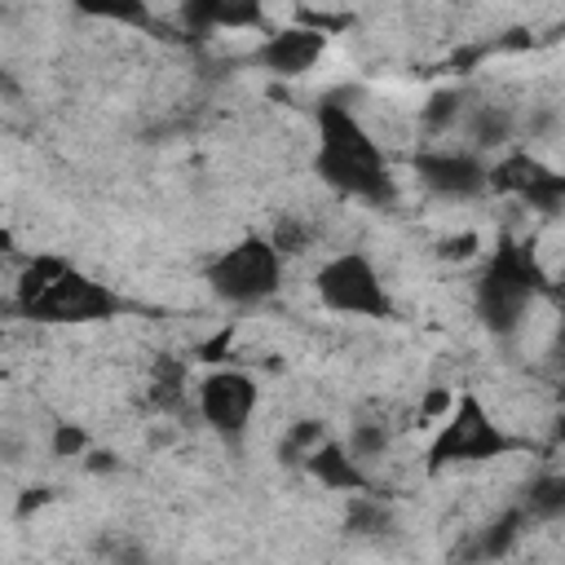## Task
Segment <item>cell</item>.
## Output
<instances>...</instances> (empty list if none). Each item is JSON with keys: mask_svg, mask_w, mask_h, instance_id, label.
Here are the masks:
<instances>
[{"mask_svg": "<svg viewBox=\"0 0 565 565\" xmlns=\"http://www.w3.org/2000/svg\"><path fill=\"white\" fill-rule=\"evenodd\" d=\"M415 177L424 190L441 199H477L486 194V163L472 150H419L415 154Z\"/></svg>", "mask_w": 565, "mask_h": 565, "instance_id": "cell-9", "label": "cell"}, {"mask_svg": "<svg viewBox=\"0 0 565 565\" xmlns=\"http://www.w3.org/2000/svg\"><path fill=\"white\" fill-rule=\"evenodd\" d=\"M322 441H331V428H327L322 419H296V424L282 433V441H278V459L305 468V459H309Z\"/></svg>", "mask_w": 565, "mask_h": 565, "instance_id": "cell-18", "label": "cell"}, {"mask_svg": "<svg viewBox=\"0 0 565 565\" xmlns=\"http://www.w3.org/2000/svg\"><path fill=\"white\" fill-rule=\"evenodd\" d=\"M552 291L539 256L530 243L516 238H499L494 256L486 260L481 278H477V313L494 335H512L521 327V318L530 313L534 296Z\"/></svg>", "mask_w": 565, "mask_h": 565, "instance_id": "cell-3", "label": "cell"}, {"mask_svg": "<svg viewBox=\"0 0 565 565\" xmlns=\"http://www.w3.org/2000/svg\"><path fill=\"white\" fill-rule=\"evenodd\" d=\"M84 13L93 18H124V22H146L141 4H84Z\"/></svg>", "mask_w": 565, "mask_h": 565, "instance_id": "cell-25", "label": "cell"}, {"mask_svg": "<svg viewBox=\"0 0 565 565\" xmlns=\"http://www.w3.org/2000/svg\"><path fill=\"white\" fill-rule=\"evenodd\" d=\"M49 503V490H22V503H18V516H26L31 508H44Z\"/></svg>", "mask_w": 565, "mask_h": 565, "instance_id": "cell-26", "label": "cell"}, {"mask_svg": "<svg viewBox=\"0 0 565 565\" xmlns=\"http://www.w3.org/2000/svg\"><path fill=\"white\" fill-rule=\"evenodd\" d=\"M463 93L459 88H441V93H433L428 97V106H424V124L428 128H446V124H455V119H463Z\"/></svg>", "mask_w": 565, "mask_h": 565, "instance_id": "cell-21", "label": "cell"}, {"mask_svg": "<svg viewBox=\"0 0 565 565\" xmlns=\"http://www.w3.org/2000/svg\"><path fill=\"white\" fill-rule=\"evenodd\" d=\"M22 441H13V437H0V455H4V463H22Z\"/></svg>", "mask_w": 565, "mask_h": 565, "instance_id": "cell-27", "label": "cell"}, {"mask_svg": "<svg viewBox=\"0 0 565 565\" xmlns=\"http://www.w3.org/2000/svg\"><path fill=\"white\" fill-rule=\"evenodd\" d=\"M384 446H388V428H380V424H353V433L344 441V450L353 455V463H366V459L384 455Z\"/></svg>", "mask_w": 565, "mask_h": 565, "instance_id": "cell-20", "label": "cell"}, {"mask_svg": "<svg viewBox=\"0 0 565 565\" xmlns=\"http://www.w3.org/2000/svg\"><path fill=\"white\" fill-rule=\"evenodd\" d=\"M477 247H481V238H477L472 230L441 238V256H446V260H468V256H477Z\"/></svg>", "mask_w": 565, "mask_h": 565, "instance_id": "cell-24", "label": "cell"}, {"mask_svg": "<svg viewBox=\"0 0 565 565\" xmlns=\"http://www.w3.org/2000/svg\"><path fill=\"white\" fill-rule=\"evenodd\" d=\"M4 252H13V234L0 225V256H4Z\"/></svg>", "mask_w": 565, "mask_h": 565, "instance_id": "cell-29", "label": "cell"}, {"mask_svg": "<svg viewBox=\"0 0 565 565\" xmlns=\"http://www.w3.org/2000/svg\"><path fill=\"white\" fill-rule=\"evenodd\" d=\"M194 393H199L203 424L225 441H238L247 433L256 402H260V388L247 371H212V375H203V384Z\"/></svg>", "mask_w": 565, "mask_h": 565, "instance_id": "cell-8", "label": "cell"}, {"mask_svg": "<svg viewBox=\"0 0 565 565\" xmlns=\"http://www.w3.org/2000/svg\"><path fill=\"white\" fill-rule=\"evenodd\" d=\"M463 128H468L472 154L477 150H499L516 137V115H512V106L481 102V106H463Z\"/></svg>", "mask_w": 565, "mask_h": 565, "instance_id": "cell-13", "label": "cell"}, {"mask_svg": "<svg viewBox=\"0 0 565 565\" xmlns=\"http://www.w3.org/2000/svg\"><path fill=\"white\" fill-rule=\"evenodd\" d=\"M260 4L252 0H194L181 4V22L194 35H212V31H234V26H260Z\"/></svg>", "mask_w": 565, "mask_h": 565, "instance_id": "cell-12", "label": "cell"}, {"mask_svg": "<svg viewBox=\"0 0 565 565\" xmlns=\"http://www.w3.org/2000/svg\"><path fill=\"white\" fill-rule=\"evenodd\" d=\"M313 124H318V150H313V172L349 194V199H362V203H388L393 199V177H388V163H384V150L380 141L366 132V124L335 97L318 102L313 110Z\"/></svg>", "mask_w": 565, "mask_h": 565, "instance_id": "cell-1", "label": "cell"}, {"mask_svg": "<svg viewBox=\"0 0 565 565\" xmlns=\"http://www.w3.org/2000/svg\"><path fill=\"white\" fill-rule=\"evenodd\" d=\"M521 450V441L486 411V402L477 393H459L437 428V437L428 441V472H441V468H455V463H481V459H503Z\"/></svg>", "mask_w": 565, "mask_h": 565, "instance_id": "cell-4", "label": "cell"}, {"mask_svg": "<svg viewBox=\"0 0 565 565\" xmlns=\"http://www.w3.org/2000/svg\"><path fill=\"white\" fill-rule=\"evenodd\" d=\"M18 313L31 322H106L119 318L128 305L97 282L93 274L75 269L62 256H35L18 274Z\"/></svg>", "mask_w": 565, "mask_h": 565, "instance_id": "cell-2", "label": "cell"}, {"mask_svg": "<svg viewBox=\"0 0 565 565\" xmlns=\"http://www.w3.org/2000/svg\"><path fill=\"white\" fill-rule=\"evenodd\" d=\"M0 88H13V79H9V71L0 66Z\"/></svg>", "mask_w": 565, "mask_h": 565, "instance_id": "cell-30", "label": "cell"}, {"mask_svg": "<svg viewBox=\"0 0 565 565\" xmlns=\"http://www.w3.org/2000/svg\"><path fill=\"white\" fill-rule=\"evenodd\" d=\"M486 190L512 194V199L530 203L534 212H556L565 203V177L530 150H508L503 159L486 163Z\"/></svg>", "mask_w": 565, "mask_h": 565, "instance_id": "cell-7", "label": "cell"}, {"mask_svg": "<svg viewBox=\"0 0 565 565\" xmlns=\"http://www.w3.org/2000/svg\"><path fill=\"white\" fill-rule=\"evenodd\" d=\"M265 238H269V247H274L278 256H296V252H305V247H309V225H300L296 216H287V212H282Z\"/></svg>", "mask_w": 565, "mask_h": 565, "instance_id": "cell-19", "label": "cell"}, {"mask_svg": "<svg viewBox=\"0 0 565 565\" xmlns=\"http://www.w3.org/2000/svg\"><path fill=\"white\" fill-rule=\"evenodd\" d=\"M305 472L327 486V490H344V494H371V477L362 472V463H353V455L344 450V441H322L309 459H305Z\"/></svg>", "mask_w": 565, "mask_h": 565, "instance_id": "cell-11", "label": "cell"}, {"mask_svg": "<svg viewBox=\"0 0 565 565\" xmlns=\"http://www.w3.org/2000/svg\"><path fill=\"white\" fill-rule=\"evenodd\" d=\"M207 282L230 305H260L282 282V256L269 247L265 234H247L207 265Z\"/></svg>", "mask_w": 565, "mask_h": 565, "instance_id": "cell-5", "label": "cell"}, {"mask_svg": "<svg viewBox=\"0 0 565 565\" xmlns=\"http://www.w3.org/2000/svg\"><path fill=\"white\" fill-rule=\"evenodd\" d=\"M344 530L358 534V539H384V534L393 530V512H388V503H380L375 494H349Z\"/></svg>", "mask_w": 565, "mask_h": 565, "instance_id": "cell-15", "label": "cell"}, {"mask_svg": "<svg viewBox=\"0 0 565 565\" xmlns=\"http://www.w3.org/2000/svg\"><path fill=\"white\" fill-rule=\"evenodd\" d=\"M102 556H106V565H150V552L137 539H124V534L102 539Z\"/></svg>", "mask_w": 565, "mask_h": 565, "instance_id": "cell-22", "label": "cell"}, {"mask_svg": "<svg viewBox=\"0 0 565 565\" xmlns=\"http://www.w3.org/2000/svg\"><path fill=\"white\" fill-rule=\"evenodd\" d=\"M521 512H525V521H556L565 512V477L543 472L539 481H530Z\"/></svg>", "mask_w": 565, "mask_h": 565, "instance_id": "cell-17", "label": "cell"}, {"mask_svg": "<svg viewBox=\"0 0 565 565\" xmlns=\"http://www.w3.org/2000/svg\"><path fill=\"white\" fill-rule=\"evenodd\" d=\"M185 397V366L172 358V353H159L154 358V371H150V388H146V402L154 411H177Z\"/></svg>", "mask_w": 565, "mask_h": 565, "instance_id": "cell-14", "label": "cell"}, {"mask_svg": "<svg viewBox=\"0 0 565 565\" xmlns=\"http://www.w3.org/2000/svg\"><path fill=\"white\" fill-rule=\"evenodd\" d=\"M88 450V433L79 428V424H57L53 428V455L57 459H75V455H84Z\"/></svg>", "mask_w": 565, "mask_h": 565, "instance_id": "cell-23", "label": "cell"}, {"mask_svg": "<svg viewBox=\"0 0 565 565\" xmlns=\"http://www.w3.org/2000/svg\"><path fill=\"white\" fill-rule=\"evenodd\" d=\"M88 468H93V472H102V468L110 472V468H115V455H110V450H93V455H88Z\"/></svg>", "mask_w": 565, "mask_h": 565, "instance_id": "cell-28", "label": "cell"}, {"mask_svg": "<svg viewBox=\"0 0 565 565\" xmlns=\"http://www.w3.org/2000/svg\"><path fill=\"white\" fill-rule=\"evenodd\" d=\"M327 53V35L322 31H309V26H282V31H269L256 49H252V66L269 71V75H305L318 57Z\"/></svg>", "mask_w": 565, "mask_h": 565, "instance_id": "cell-10", "label": "cell"}, {"mask_svg": "<svg viewBox=\"0 0 565 565\" xmlns=\"http://www.w3.org/2000/svg\"><path fill=\"white\" fill-rule=\"evenodd\" d=\"M313 291L331 313L353 318H393V296L384 291L380 269L362 252H340L313 274Z\"/></svg>", "mask_w": 565, "mask_h": 565, "instance_id": "cell-6", "label": "cell"}, {"mask_svg": "<svg viewBox=\"0 0 565 565\" xmlns=\"http://www.w3.org/2000/svg\"><path fill=\"white\" fill-rule=\"evenodd\" d=\"M521 525H525V512L521 508H512V512H503L494 525H486L481 530V539L468 547V561H477V565H490V561H499L516 539H521Z\"/></svg>", "mask_w": 565, "mask_h": 565, "instance_id": "cell-16", "label": "cell"}]
</instances>
